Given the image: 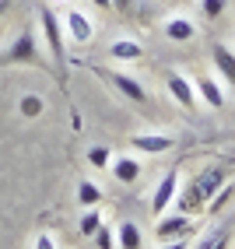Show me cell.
<instances>
[{"label": "cell", "mask_w": 235, "mask_h": 249, "mask_svg": "<svg viewBox=\"0 0 235 249\" xmlns=\"http://www.w3.org/2000/svg\"><path fill=\"white\" fill-rule=\"evenodd\" d=\"M4 63H32V67H46V56L39 49V39H36V28H32V25H25L18 32V39L11 42V49L0 56V67H4Z\"/></svg>", "instance_id": "obj_1"}, {"label": "cell", "mask_w": 235, "mask_h": 249, "mask_svg": "<svg viewBox=\"0 0 235 249\" xmlns=\"http://www.w3.org/2000/svg\"><path fill=\"white\" fill-rule=\"evenodd\" d=\"M39 21H42V39L49 46V53H53L56 67H60V81H67V60H63V21L56 18L53 4H46L39 11Z\"/></svg>", "instance_id": "obj_2"}, {"label": "cell", "mask_w": 235, "mask_h": 249, "mask_svg": "<svg viewBox=\"0 0 235 249\" xmlns=\"http://www.w3.org/2000/svg\"><path fill=\"white\" fill-rule=\"evenodd\" d=\"M176 193H179V169H169V172L158 179L155 193H151V214H155V218H162L165 207L176 200Z\"/></svg>", "instance_id": "obj_3"}, {"label": "cell", "mask_w": 235, "mask_h": 249, "mask_svg": "<svg viewBox=\"0 0 235 249\" xmlns=\"http://www.w3.org/2000/svg\"><path fill=\"white\" fill-rule=\"evenodd\" d=\"M63 28L71 32V39L74 42H91V36H95V25H91V18L85 11H77V7H67V18H63Z\"/></svg>", "instance_id": "obj_4"}, {"label": "cell", "mask_w": 235, "mask_h": 249, "mask_svg": "<svg viewBox=\"0 0 235 249\" xmlns=\"http://www.w3.org/2000/svg\"><path fill=\"white\" fill-rule=\"evenodd\" d=\"M190 231V214H169V218H158V228H155V239L158 242H172V239H186Z\"/></svg>", "instance_id": "obj_5"}, {"label": "cell", "mask_w": 235, "mask_h": 249, "mask_svg": "<svg viewBox=\"0 0 235 249\" xmlns=\"http://www.w3.org/2000/svg\"><path fill=\"white\" fill-rule=\"evenodd\" d=\"M106 77L116 85V91L120 95H127L130 102H147V91H144V85L137 77H130V74H123V71H106Z\"/></svg>", "instance_id": "obj_6"}, {"label": "cell", "mask_w": 235, "mask_h": 249, "mask_svg": "<svg viewBox=\"0 0 235 249\" xmlns=\"http://www.w3.org/2000/svg\"><path fill=\"white\" fill-rule=\"evenodd\" d=\"M193 182H197L200 196H204V200L211 204V196H214V193H217V190H221L225 182H228V172L214 165V169H204V172H197V179H193Z\"/></svg>", "instance_id": "obj_7"}, {"label": "cell", "mask_w": 235, "mask_h": 249, "mask_svg": "<svg viewBox=\"0 0 235 249\" xmlns=\"http://www.w3.org/2000/svg\"><path fill=\"white\" fill-rule=\"evenodd\" d=\"M165 85H169V95L176 98L179 106H186V109H193V102H197V88H193V81H186L179 71H172L169 74V81H165Z\"/></svg>", "instance_id": "obj_8"}, {"label": "cell", "mask_w": 235, "mask_h": 249, "mask_svg": "<svg viewBox=\"0 0 235 249\" xmlns=\"http://www.w3.org/2000/svg\"><path fill=\"white\" fill-rule=\"evenodd\" d=\"M130 144L137 147V151H144V155H165V151H172V147H176V141L165 137V134H137Z\"/></svg>", "instance_id": "obj_9"}, {"label": "cell", "mask_w": 235, "mask_h": 249, "mask_svg": "<svg viewBox=\"0 0 235 249\" xmlns=\"http://www.w3.org/2000/svg\"><path fill=\"white\" fill-rule=\"evenodd\" d=\"M211 60H214V67L221 71V77L235 88V53H232L225 42H214V46H211Z\"/></svg>", "instance_id": "obj_10"}, {"label": "cell", "mask_w": 235, "mask_h": 249, "mask_svg": "<svg viewBox=\"0 0 235 249\" xmlns=\"http://www.w3.org/2000/svg\"><path fill=\"white\" fill-rule=\"evenodd\" d=\"M193 88H197V98H204L211 109H225V91H221V85H217L214 77H200Z\"/></svg>", "instance_id": "obj_11"}, {"label": "cell", "mask_w": 235, "mask_h": 249, "mask_svg": "<svg viewBox=\"0 0 235 249\" xmlns=\"http://www.w3.org/2000/svg\"><path fill=\"white\" fill-rule=\"evenodd\" d=\"M112 176L120 179V182H137V176H141V161L137 158H116L112 161Z\"/></svg>", "instance_id": "obj_12"}, {"label": "cell", "mask_w": 235, "mask_h": 249, "mask_svg": "<svg viewBox=\"0 0 235 249\" xmlns=\"http://www.w3.org/2000/svg\"><path fill=\"white\" fill-rule=\"evenodd\" d=\"M165 36H169L172 42H190L197 36V28H193L190 18H172L169 25H165Z\"/></svg>", "instance_id": "obj_13"}, {"label": "cell", "mask_w": 235, "mask_h": 249, "mask_svg": "<svg viewBox=\"0 0 235 249\" xmlns=\"http://www.w3.org/2000/svg\"><path fill=\"white\" fill-rule=\"evenodd\" d=\"M116 246L120 249H141V228L133 221H123L116 228Z\"/></svg>", "instance_id": "obj_14"}, {"label": "cell", "mask_w": 235, "mask_h": 249, "mask_svg": "<svg viewBox=\"0 0 235 249\" xmlns=\"http://www.w3.org/2000/svg\"><path fill=\"white\" fill-rule=\"evenodd\" d=\"M109 56H112V60H141V56H144V49L133 42V39H120V42H112V46H109Z\"/></svg>", "instance_id": "obj_15"}, {"label": "cell", "mask_w": 235, "mask_h": 249, "mask_svg": "<svg viewBox=\"0 0 235 249\" xmlns=\"http://www.w3.org/2000/svg\"><path fill=\"white\" fill-rule=\"evenodd\" d=\"M77 204H81V207H98V204H102V190H98L95 182L81 179V182H77Z\"/></svg>", "instance_id": "obj_16"}, {"label": "cell", "mask_w": 235, "mask_h": 249, "mask_svg": "<svg viewBox=\"0 0 235 249\" xmlns=\"http://www.w3.org/2000/svg\"><path fill=\"white\" fill-rule=\"evenodd\" d=\"M197 249H228V231L225 228H211L207 235L197 242Z\"/></svg>", "instance_id": "obj_17"}, {"label": "cell", "mask_w": 235, "mask_h": 249, "mask_svg": "<svg viewBox=\"0 0 235 249\" xmlns=\"http://www.w3.org/2000/svg\"><path fill=\"white\" fill-rule=\"evenodd\" d=\"M98 225H102V214H98V207H88V214L81 218V235L91 239L95 231H98Z\"/></svg>", "instance_id": "obj_18"}, {"label": "cell", "mask_w": 235, "mask_h": 249, "mask_svg": "<svg viewBox=\"0 0 235 249\" xmlns=\"http://www.w3.org/2000/svg\"><path fill=\"white\" fill-rule=\"evenodd\" d=\"M88 161L95 165L98 172H102V169H109V165H112V155H109L106 144H98V147H91V151H88Z\"/></svg>", "instance_id": "obj_19"}, {"label": "cell", "mask_w": 235, "mask_h": 249, "mask_svg": "<svg viewBox=\"0 0 235 249\" xmlns=\"http://www.w3.org/2000/svg\"><path fill=\"white\" fill-rule=\"evenodd\" d=\"M42 109H46V102H42L39 95H25V98H21V116H28V120L42 116Z\"/></svg>", "instance_id": "obj_20"}, {"label": "cell", "mask_w": 235, "mask_h": 249, "mask_svg": "<svg viewBox=\"0 0 235 249\" xmlns=\"http://www.w3.org/2000/svg\"><path fill=\"white\" fill-rule=\"evenodd\" d=\"M91 239H98V249H116V235H112L109 225H98V231H95Z\"/></svg>", "instance_id": "obj_21"}, {"label": "cell", "mask_w": 235, "mask_h": 249, "mask_svg": "<svg viewBox=\"0 0 235 249\" xmlns=\"http://www.w3.org/2000/svg\"><path fill=\"white\" fill-rule=\"evenodd\" d=\"M200 11L207 14V18H221V11H225V0H200Z\"/></svg>", "instance_id": "obj_22"}, {"label": "cell", "mask_w": 235, "mask_h": 249, "mask_svg": "<svg viewBox=\"0 0 235 249\" xmlns=\"http://www.w3.org/2000/svg\"><path fill=\"white\" fill-rule=\"evenodd\" d=\"M36 249H56V242H53V235H49V231H42V235L36 239Z\"/></svg>", "instance_id": "obj_23"}, {"label": "cell", "mask_w": 235, "mask_h": 249, "mask_svg": "<svg viewBox=\"0 0 235 249\" xmlns=\"http://www.w3.org/2000/svg\"><path fill=\"white\" fill-rule=\"evenodd\" d=\"M162 249H186V239H172V242H162Z\"/></svg>", "instance_id": "obj_24"}, {"label": "cell", "mask_w": 235, "mask_h": 249, "mask_svg": "<svg viewBox=\"0 0 235 249\" xmlns=\"http://www.w3.org/2000/svg\"><path fill=\"white\" fill-rule=\"evenodd\" d=\"M91 4H95V7H102V11H109V7H112V0H91Z\"/></svg>", "instance_id": "obj_25"}, {"label": "cell", "mask_w": 235, "mask_h": 249, "mask_svg": "<svg viewBox=\"0 0 235 249\" xmlns=\"http://www.w3.org/2000/svg\"><path fill=\"white\" fill-rule=\"evenodd\" d=\"M130 4H133V0H112V7H120V11H127Z\"/></svg>", "instance_id": "obj_26"}, {"label": "cell", "mask_w": 235, "mask_h": 249, "mask_svg": "<svg viewBox=\"0 0 235 249\" xmlns=\"http://www.w3.org/2000/svg\"><path fill=\"white\" fill-rule=\"evenodd\" d=\"M7 4H11V0H0V14H4V11H7Z\"/></svg>", "instance_id": "obj_27"}, {"label": "cell", "mask_w": 235, "mask_h": 249, "mask_svg": "<svg viewBox=\"0 0 235 249\" xmlns=\"http://www.w3.org/2000/svg\"><path fill=\"white\" fill-rule=\"evenodd\" d=\"M49 4H71V0H49Z\"/></svg>", "instance_id": "obj_28"}]
</instances>
